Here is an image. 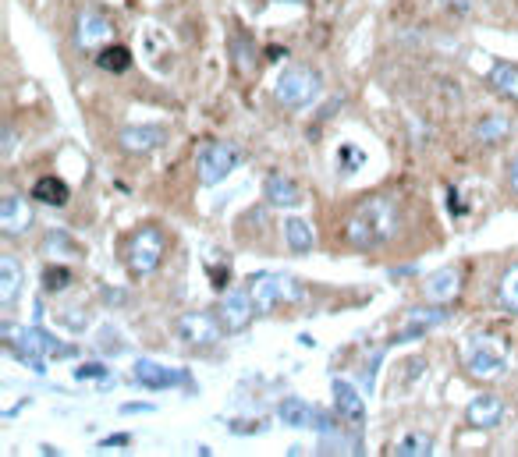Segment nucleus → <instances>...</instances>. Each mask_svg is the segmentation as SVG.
Listing matches in <instances>:
<instances>
[{
  "label": "nucleus",
  "mask_w": 518,
  "mask_h": 457,
  "mask_svg": "<svg viewBox=\"0 0 518 457\" xmlns=\"http://www.w3.org/2000/svg\"><path fill=\"white\" fill-rule=\"evenodd\" d=\"M401 231V199L398 195H369L348 213L345 220V238L348 248L355 252H373V248H384L398 238Z\"/></svg>",
  "instance_id": "1"
},
{
  "label": "nucleus",
  "mask_w": 518,
  "mask_h": 457,
  "mask_svg": "<svg viewBox=\"0 0 518 457\" xmlns=\"http://www.w3.org/2000/svg\"><path fill=\"white\" fill-rule=\"evenodd\" d=\"M320 89H323L320 71L309 68V64H291V68H284L281 75H277L274 100L281 103L284 110H302L320 96Z\"/></svg>",
  "instance_id": "2"
},
{
  "label": "nucleus",
  "mask_w": 518,
  "mask_h": 457,
  "mask_svg": "<svg viewBox=\"0 0 518 457\" xmlns=\"http://www.w3.org/2000/svg\"><path fill=\"white\" fill-rule=\"evenodd\" d=\"M242 167V149L228 139H213V142H203L196 153V174H199V185L213 188L220 181L235 174Z\"/></svg>",
  "instance_id": "3"
},
{
  "label": "nucleus",
  "mask_w": 518,
  "mask_h": 457,
  "mask_svg": "<svg viewBox=\"0 0 518 457\" xmlns=\"http://www.w3.org/2000/svg\"><path fill=\"white\" fill-rule=\"evenodd\" d=\"M249 295L256 302L259 316H267V312L281 309V305H295L302 298V287L295 277L288 273H256L249 277Z\"/></svg>",
  "instance_id": "4"
},
{
  "label": "nucleus",
  "mask_w": 518,
  "mask_h": 457,
  "mask_svg": "<svg viewBox=\"0 0 518 457\" xmlns=\"http://www.w3.org/2000/svg\"><path fill=\"white\" fill-rule=\"evenodd\" d=\"M164 252H167V241L157 227H142V231H135L125 248L128 273H132V277H150V273H157V266L164 263Z\"/></svg>",
  "instance_id": "5"
},
{
  "label": "nucleus",
  "mask_w": 518,
  "mask_h": 457,
  "mask_svg": "<svg viewBox=\"0 0 518 457\" xmlns=\"http://www.w3.org/2000/svg\"><path fill=\"white\" fill-rule=\"evenodd\" d=\"M465 365L476 380H501L508 372V351L490 334H472L469 348H465Z\"/></svg>",
  "instance_id": "6"
},
{
  "label": "nucleus",
  "mask_w": 518,
  "mask_h": 457,
  "mask_svg": "<svg viewBox=\"0 0 518 457\" xmlns=\"http://www.w3.org/2000/svg\"><path fill=\"white\" fill-rule=\"evenodd\" d=\"M0 341L15 358H22L25 365H32V372H47V344H43V330H29V326L4 323L0 326Z\"/></svg>",
  "instance_id": "7"
},
{
  "label": "nucleus",
  "mask_w": 518,
  "mask_h": 457,
  "mask_svg": "<svg viewBox=\"0 0 518 457\" xmlns=\"http://www.w3.org/2000/svg\"><path fill=\"white\" fill-rule=\"evenodd\" d=\"M174 334H178L181 344L189 348H213V344L224 341V323L217 319V312H185V316L174 319Z\"/></svg>",
  "instance_id": "8"
},
{
  "label": "nucleus",
  "mask_w": 518,
  "mask_h": 457,
  "mask_svg": "<svg viewBox=\"0 0 518 457\" xmlns=\"http://www.w3.org/2000/svg\"><path fill=\"white\" fill-rule=\"evenodd\" d=\"M107 43H114V22L100 8H86L75 15V47L82 54H100Z\"/></svg>",
  "instance_id": "9"
},
{
  "label": "nucleus",
  "mask_w": 518,
  "mask_h": 457,
  "mask_svg": "<svg viewBox=\"0 0 518 457\" xmlns=\"http://www.w3.org/2000/svg\"><path fill=\"white\" fill-rule=\"evenodd\" d=\"M256 302H252L249 287L245 291H228V298L217 305V319L224 323V330L228 334H242V330H249L252 319H256Z\"/></svg>",
  "instance_id": "10"
},
{
  "label": "nucleus",
  "mask_w": 518,
  "mask_h": 457,
  "mask_svg": "<svg viewBox=\"0 0 518 457\" xmlns=\"http://www.w3.org/2000/svg\"><path fill=\"white\" fill-rule=\"evenodd\" d=\"M164 142H167V128H160V124H132V128H121L118 135L121 153L128 156H150Z\"/></svg>",
  "instance_id": "11"
},
{
  "label": "nucleus",
  "mask_w": 518,
  "mask_h": 457,
  "mask_svg": "<svg viewBox=\"0 0 518 457\" xmlns=\"http://www.w3.org/2000/svg\"><path fill=\"white\" fill-rule=\"evenodd\" d=\"M32 224H36V213H32L29 199H22V195H8V199L0 202V231L8 234V238H22V234H29Z\"/></svg>",
  "instance_id": "12"
},
{
  "label": "nucleus",
  "mask_w": 518,
  "mask_h": 457,
  "mask_svg": "<svg viewBox=\"0 0 518 457\" xmlns=\"http://www.w3.org/2000/svg\"><path fill=\"white\" fill-rule=\"evenodd\" d=\"M135 383L146 390H167V387H178V383H189V372H178V369H167V365L153 362V358H142L135 362L132 369Z\"/></svg>",
  "instance_id": "13"
},
{
  "label": "nucleus",
  "mask_w": 518,
  "mask_h": 457,
  "mask_svg": "<svg viewBox=\"0 0 518 457\" xmlns=\"http://www.w3.org/2000/svg\"><path fill=\"white\" fill-rule=\"evenodd\" d=\"M334 411H338L341 422H352V426H362L366 419V401L362 394L345 380H334Z\"/></svg>",
  "instance_id": "14"
},
{
  "label": "nucleus",
  "mask_w": 518,
  "mask_h": 457,
  "mask_svg": "<svg viewBox=\"0 0 518 457\" xmlns=\"http://www.w3.org/2000/svg\"><path fill=\"white\" fill-rule=\"evenodd\" d=\"M465 419H469V426L476 429H494L504 422V401L494 394H479L476 401L469 404V411H465Z\"/></svg>",
  "instance_id": "15"
},
{
  "label": "nucleus",
  "mask_w": 518,
  "mask_h": 457,
  "mask_svg": "<svg viewBox=\"0 0 518 457\" xmlns=\"http://www.w3.org/2000/svg\"><path fill=\"white\" fill-rule=\"evenodd\" d=\"M458 291H462V273H458L455 266H444V270L430 273V277L423 280V295L433 298V302H451Z\"/></svg>",
  "instance_id": "16"
},
{
  "label": "nucleus",
  "mask_w": 518,
  "mask_h": 457,
  "mask_svg": "<svg viewBox=\"0 0 518 457\" xmlns=\"http://www.w3.org/2000/svg\"><path fill=\"white\" fill-rule=\"evenodd\" d=\"M263 195H267L270 206H277V210H295L302 202V192L299 185L291 178H284V174H270L267 181H263Z\"/></svg>",
  "instance_id": "17"
},
{
  "label": "nucleus",
  "mask_w": 518,
  "mask_h": 457,
  "mask_svg": "<svg viewBox=\"0 0 518 457\" xmlns=\"http://www.w3.org/2000/svg\"><path fill=\"white\" fill-rule=\"evenodd\" d=\"M22 284H25V273L22 263L15 256H0V305L11 309L22 295Z\"/></svg>",
  "instance_id": "18"
},
{
  "label": "nucleus",
  "mask_w": 518,
  "mask_h": 457,
  "mask_svg": "<svg viewBox=\"0 0 518 457\" xmlns=\"http://www.w3.org/2000/svg\"><path fill=\"white\" fill-rule=\"evenodd\" d=\"M487 86L494 89L501 100L518 103V64L497 61L494 68H490V75H487Z\"/></svg>",
  "instance_id": "19"
},
{
  "label": "nucleus",
  "mask_w": 518,
  "mask_h": 457,
  "mask_svg": "<svg viewBox=\"0 0 518 457\" xmlns=\"http://www.w3.org/2000/svg\"><path fill=\"white\" fill-rule=\"evenodd\" d=\"M511 135V121L508 117H483V121H476V128H472V142L476 146H497V142H504Z\"/></svg>",
  "instance_id": "20"
},
{
  "label": "nucleus",
  "mask_w": 518,
  "mask_h": 457,
  "mask_svg": "<svg viewBox=\"0 0 518 457\" xmlns=\"http://www.w3.org/2000/svg\"><path fill=\"white\" fill-rule=\"evenodd\" d=\"M277 419H281L284 426H291V429H306V426H313L316 422V408H309L302 397H284L281 408H277Z\"/></svg>",
  "instance_id": "21"
},
{
  "label": "nucleus",
  "mask_w": 518,
  "mask_h": 457,
  "mask_svg": "<svg viewBox=\"0 0 518 457\" xmlns=\"http://www.w3.org/2000/svg\"><path fill=\"white\" fill-rule=\"evenodd\" d=\"M284 241H288V248L295 256H309V252H313V241H316L309 220H302V217L284 220Z\"/></svg>",
  "instance_id": "22"
},
{
  "label": "nucleus",
  "mask_w": 518,
  "mask_h": 457,
  "mask_svg": "<svg viewBox=\"0 0 518 457\" xmlns=\"http://www.w3.org/2000/svg\"><path fill=\"white\" fill-rule=\"evenodd\" d=\"M96 68L107 71V75H125L132 68V50L121 47V43H107V47L96 54Z\"/></svg>",
  "instance_id": "23"
},
{
  "label": "nucleus",
  "mask_w": 518,
  "mask_h": 457,
  "mask_svg": "<svg viewBox=\"0 0 518 457\" xmlns=\"http://www.w3.org/2000/svg\"><path fill=\"white\" fill-rule=\"evenodd\" d=\"M68 195V185L61 178H54V174H47V178L32 185V199L43 202V206H68Z\"/></svg>",
  "instance_id": "24"
},
{
  "label": "nucleus",
  "mask_w": 518,
  "mask_h": 457,
  "mask_svg": "<svg viewBox=\"0 0 518 457\" xmlns=\"http://www.w3.org/2000/svg\"><path fill=\"white\" fill-rule=\"evenodd\" d=\"M231 54H235V64L242 71H252L259 64L256 61V43H252L245 32H235V36H231Z\"/></svg>",
  "instance_id": "25"
},
{
  "label": "nucleus",
  "mask_w": 518,
  "mask_h": 457,
  "mask_svg": "<svg viewBox=\"0 0 518 457\" xmlns=\"http://www.w3.org/2000/svg\"><path fill=\"white\" fill-rule=\"evenodd\" d=\"M43 252H47V256H82V248L64 231H50L47 238H43Z\"/></svg>",
  "instance_id": "26"
},
{
  "label": "nucleus",
  "mask_w": 518,
  "mask_h": 457,
  "mask_svg": "<svg viewBox=\"0 0 518 457\" xmlns=\"http://www.w3.org/2000/svg\"><path fill=\"white\" fill-rule=\"evenodd\" d=\"M398 454L401 457H426L433 454V440L426 433H409L398 440Z\"/></svg>",
  "instance_id": "27"
},
{
  "label": "nucleus",
  "mask_w": 518,
  "mask_h": 457,
  "mask_svg": "<svg viewBox=\"0 0 518 457\" xmlns=\"http://www.w3.org/2000/svg\"><path fill=\"white\" fill-rule=\"evenodd\" d=\"M497 295H501V305H504V309L515 312V316H518V263L511 266V270H504L501 291H497Z\"/></svg>",
  "instance_id": "28"
},
{
  "label": "nucleus",
  "mask_w": 518,
  "mask_h": 457,
  "mask_svg": "<svg viewBox=\"0 0 518 457\" xmlns=\"http://www.w3.org/2000/svg\"><path fill=\"white\" fill-rule=\"evenodd\" d=\"M68 287H71V270H64V266H47L43 270V291L57 295V291H68Z\"/></svg>",
  "instance_id": "29"
},
{
  "label": "nucleus",
  "mask_w": 518,
  "mask_h": 457,
  "mask_svg": "<svg viewBox=\"0 0 518 457\" xmlns=\"http://www.w3.org/2000/svg\"><path fill=\"white\" fill-rule=\"evenodd\" d=\"M366 163V156H362V149H355V146H341L338 149V171H345V174H355Z\"/></svg>",
  "instance_id": "30"
},
{
  "label": "nucleus",
  "mask_w": 518,
  "mask_h": 457,
  "mask_svg": "<svg viewBox=\"0 0 518 457\" xmlns=\"http://www.w3.org/2000/svg\"><path fill=\"white\" fill-rule=\"evenodd\" d=\"M110 372H107V365H79V369H75V380H107Z\"/></svg>",
  "instance_id": "31"
},
{
  "label": "nucleus",
  "mask_w": 518,
  "mask_h": 457,
  "mask_svg": "<svg viewBox=\"0 0 518 457\" xmlns=\"http://www.w3.org/2000/svg\"><path fill=\"white\" fill-rule=\"evenodd\" d=\"M210 277H213V287H224L228 284V277H231V270L228 266H210Z\"/></svg>",
  "instance_id": "32"
},
{
  "label": "nucleus",
  "mask_w": 518,
  "mask_h": 457,
  "mask_svg": "<svg viewBox=\"0 0 518 457\" xmlns=\"http://www.w3.org/2000/svg\"><path fill=\"white\" fill-rule=\"evenodd\" d=\"M508 188H511V195H518V156H511V163H508Z\"/></svg>",
  "instance_id": "33"
},
{
  "label": "nucleus",
  "mask_w": 518,
  "mask_h": 457,
  "mask_svg": "<svg viewBox=\"0 0 518 457\" xmlns=\"http://www.w3.org/2000/svg\"><path fill=\"white\" fill-rule=\"evenodd\" d=\"M11 149H15V128H8V132H4V149H0V153L11 156Z\"/></svg>",
  "instance_id": "34"
},
{
  "label": "nucleus",
  "mask_w": 518,
  "mask_h": 457,
  "mask_svg": "<svg viewBox=\"0 0 518 457\" xmlns=\"http://www.w3.org/2000/svg\"><path fill=\"white\" fill-rule=\"evenodd\" d=\"M440 4H448V8H455V11H465L472 0H440Z\"/></svg>",
  "instance_id": "35"
},
{
  "label": "nucleus",
  "mask_w": 518,
  "mask_h": 457,
  "mask_svg": "<svg viewBox=\"0 0 518 457\" xmlns=\"http://www.w3.org/2000/svg\"><path fill=\"white\" fill-rule=\"evenodd\" d=\"M135 411H153V404H125V415H135Z\"/></svg>",
  "instance_id": "36"
},
{
  "label": "nucleus",
  "mask_w": 518,
  "mask_h": 457,
  "mask_svg": "<svg viewBox=\"0 0 518 457\" xmlns=\"http://www.w3.org/2000/svg\"><path fill=\"white\" fill-rule=\"evenodd\" d=\"M128 436H110V440H103V447H125Z\"/></svg>",
  "instance_id": "37"
},
{
  "label": "nucleus",
  "mask_w": 518,
  "mask_h": 457,
  "mask_svg": "<svg viewBox=\"0 0 518 457\" xmlns=\"http://www.w3.org/2000/svg\"><path fill=\"white\" fill-rule=\"evenodd\" d=\"M277 4H309V0H277Z\"/></svg>",
  "instance_id": "38"
}]
</instances>
